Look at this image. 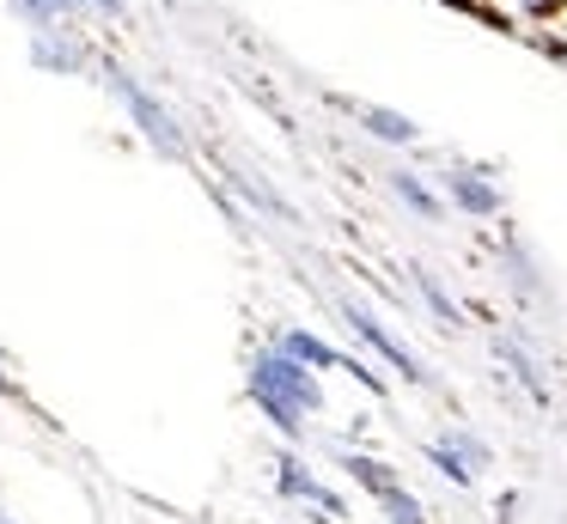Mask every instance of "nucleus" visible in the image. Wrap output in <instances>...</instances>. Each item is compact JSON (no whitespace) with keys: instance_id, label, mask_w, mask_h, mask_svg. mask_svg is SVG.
<instances>
[{"instance_id":"f257e3e1","label":"nucleus","mask_w":567,"mask_h":524,"mask_svg":"<svg viewBox=\"0 0 567 524\" xmlns=\"http://www.w3.org/2000/svg\"><path fill=\"white\" fill-rule=\"evenodd\" d=\"M245 390H250V402H257V409L269 414V421L281 427L287 439H299V433H306V414H318V409H323V384H318V372H311V366H299V360H287V353L275 348V341L257 353V360H250Z\"/></svg>"},{"instance_id":"f03ea898","label":"nucleus","mask_w":567,"mask_h":524,"mask_svg":"<svg viewBox=\"0 0 567 524\" xmlns=\"http://www.w3.org/2000/svg\"><path fill=\"white\" fill-rule=\"evenodd\" d=\"M104 80H111V92L123 97V110L135 116V129L147 134V141L159 146V153H172V158H184V153H189V141H184V129H177V116H172V110H165L159 97L147 92V85L135 80V73H123V68H104Z\"/></svg>"},{"instance_id":"7ed1b4c3","label":"nucleus","mask_w":567,"mask_h":524,"mask_svg":"<svg viewBox=\"0 0 567 524\" xmlns=\"http://www.w3.org/2000/svg\"><path fill=\"white\" fill-rule=\"evenodd\" d=\"M275 348H281L287 360L311 366V372H354V378H360V384H367V390H384V384H379V372H367V366H360V360H348V353H336L330 341H318V336H311V329H281V336H275Z\"/></svg>"},{"instance_id":"20e7f679","label":"nucleus","mask_w":567,"mask_h":524,"mask_svg":"<svg viewBox=\"0 0 567 524\" xmlns=\"http://www.w3.org/2000/svg\"><path fill=\"white\" fill-rule=\"evenodd\" d=\"M427 458H433V470H440L445 482H457V487H470L482 470H488V445H482L476 433H464V427L427 439Z\"/></svg>"},{"instance_id":"39448f33","label":"nucleus","mask_w":567,"mask_h":524,"mask_svg":"<svg viewBox=\"0 0 567 524\" xmlns=\"http://www.w3.org/2000/svg\"><path fill=\"white\" fill-rule=\"evenodd\" d=\"M342 317H348V323H354V336L367 341V348L379 353V360H391L396 372L409 378V384H427V372H421L415 348H403V341H396L391 329H384V323H379V317H372V311H367V305H360V299H342Z\"/></svg>"},{"instance_id":"423d86ee","label":"nucleus","mask_w":567,"mask_h":524,"mask_svg":"<svg viewBox=\"0 0 567 524\" xmlns=\"http://www.w3.org/2000/svg\"><path fill=\"white\" fill-rule=\"evenodd\" d=\"M275 482H281V494H293V500H311L318 512H330V518H342V494H336V487H323V482H318V475H311L299 458H281V475H275Z\"/></svg>"},{"instance_id":"0eeeda50","label":"nucleus","mask_w":567,"mask_h":524,"mask_svg":"<svg viewBox=\"0 0 567 524\" xmlns=\"http://www.w3.org/2000/svg\"><path fill=\"white\" fill-rule=\"evenodd\" d=\"M445 195H452L464 214H476V219H488V214H501V189H494L482 171H452L445 177Z\"/></svg>"},{"instance_id":"6e6552de","label":"nucleus","mask_w":567,"mask_h":524,"mask_svg":"<svg viewBox=\"0 0 567 524\" xmlns=\"http://www.w3.org/2000/svg\"><path fill=\"white\" fill-rule=\"evenodd\" d=\"M342 470L354 475V482L367 487L372 500H384L391 487H403V482H396V470H391V463H384V458H367V451H342Z\"/></svg>"},{"instance_id":"1a4fd4ad","label":"nucleus","mask_w":567,"mask_h":524,"mask_svg":"<svg viewBox=\"0 0 567 524\" xmlns=\"http://www.w3.org/2000/svg\"><path fill=\"white\" fill-rule=\"evenodd\" d=\"M31 61H38V68H55V73H80L86 68V49L68 43L62 31H43L38 43H31Z\"/></svg>"},{"instance_id":"9d476101","label":"nucleus","mask_w":567,"mask_h":524,"mask_svg":"<svg viewBox=\"0 0 567 524\" xmlns=\"http://www.w3.org/2000/svg\"><path fill=\"white\" fill-rule=\"evenodd\" d=\"M354 116L367 122V134H372V141H391V146H409V141L421 134L409 116H396V110H379V104H354Z\"/></svg>"},{"instance_id":"9b49d317","label":"nucleus","mask_w":567,"mask_h":524,"mask_svg":"<svg viewBox=\"0 0 567 524\" xmlns=\"http://www.w3.org/2000/svg\"><path fill=\"white\" fill-rule=\"evenodd\" d=\"M13 7L25 12V19L38 24V31H62V24L80 12V0H13Z\"/></svg>"},{"instance_id":"f8f14e48","label":"nucleus","mask_w":567,"mask_h":524,"mask_svg":"<svg viewBox=\"0 0 567 524\" xmlns=\"http://www.w3.org/2000/svg\"><path fill=\"white\" fill-rule=\"evenodd\" d=\"M391 189H396V202H409L421 219H433V214H440V195H433L427 183L415 177V171H396V177H391Z\"/></svg>"},{"instance_id":"ddd939ff","label":"nucleus","mask_w":567,"mask_h":524,"mask_svg":"<svg viewBox=\"0 0 567 524\" xmlns=\"http://www.w3.org/2000/svg\"><path fill=\"white\" fill-rule=\"evenodd\" d=\"M379 512H384V524H427V506H421L409 487H391V494L379 500Z\"/></svg>"},{"instance_id":"4468645a","label":"nucleus","mask_w":567,"mask_h":524,"mask_svg":"<svg viewBox=\"0 0 567 524\" xmlns=\"http://www.w3.org/2000/svg\"><path fill=\"white\" fill-rule=\"evenodd\" d=\"M415 287H421V299H427V305H433V311H440V323H452V329H457V323H464V311H457V299H452V292H445V287H440V280H433V275H427V268H415Z\"/></svg>"},{"instance_id":"2eb2a0df","label":"nucleus","mask_w":567,"mask_h":524,"mask_svg":"<svg viewBox=\"0 0 567 524\" xmlns=\"http://www.w3.org/2000/svg\"><path fill=\"white\" fill-rule=\"evenodd\" d=\"M80 12H99V19H116V12H123V0H80Z\"/></svg>"},{"instance_id":"dca6fc26","label":"nucleus","mask_w":567,"mask_h":524,"mask_svg":"<svg viewBox=\"0 0 567 524\" xmlns=\"http://www.w3.org/2000/svg\"><path fill=\"white\" fill-rule=\"evenodd\" d=\"M0 390H7V372H0Z\"/></svg>"},{"instance_id":"f3484780","label":"nucleus","mask_w":567,"mask_h":524,"mask_svg":"<svg viewBox=\"0 0 567 524\" xmlns=\"http://www.w3.org/2000/svg\"><path fill=\"white\" fill-rule=\"evenodd\" d=\"M0 524H13V518H7V512H0Z\"/></svg>"}]
</instances>
